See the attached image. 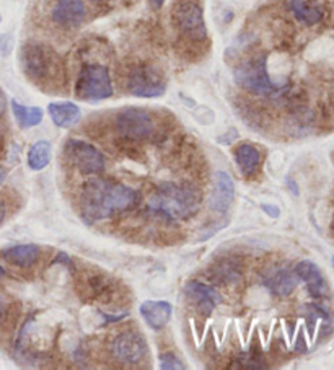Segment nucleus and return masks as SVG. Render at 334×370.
<instances>
[{
    "label": "nucleus",
    "instance_id": "f257e3e1",
    "mask_svg": "<svg viewBox=\"0 0 334 370\" xmlns=\"http://www.w3.org/2000/svg\"><path fill=\"white\" fill-rule=\"evenodd\" d=\"M139 201V193L131 186L109 180L85 183L80 194V214L86 223H95L127 211Z\"/></svg>",
    "mask_w": 334,
    "mask_h": 370
},
{
    "label": "nucleus",
    "instance_id": "f03ea898",
    "mask_svg": "<svg viewBox=\"0 0 334 370\" xmlns=\"http://www.w3.org/2000/svg\"><path fill=\"white\" fill-rule=\"evenodd\" d=\"M201 199L199 189L191 183H163L150 196L147 207L170 221H183L198 212Z\"/></svg>",
    "mask_w": 334,
    "mask_h": 370
},
{
    "label": "nucleus",
    "instance_id": "7ed1b4c3",
    "mask_svg": "<svg viewBox=\"0 0 334 370\" xmlns=\"http://www.w3.org/2000/svg\"><path fill=\"white\" fill-rule=\"evenodd\" d=\"M21 68L30 80L38 85L54 84L62 74V62L49 46L30 41L21 46Z\"/></svg>",
    "mask_w": 334,
    "mask_h": 370
},
{
    "label": "nucleus",
    "instance_id": "20e7f679",
    "mask_svg": "<svg viewBox=\"0 0 334 370\" xmlns=\"http://www.w3.org/2000/svg\"><path fill=\"white\" fill-rule=\"evenodd\" d=\"M236 85L254 97H277L284 91V84H276L268 71L266 54H256L241 61L233 71Z\"/></svg>",
    "mask_w": 334,
    "mask_h": 370
},
{
    "label": "nucleus",
    "instance_id": "39448f33",
    "mask_svg": "<svg viewBox=\"0 0 334 370\" xmlns=\"http://www.w3.org/2000/svg\"><path fill=\"white\" fill-rule=\"evenodd\" d=\"M113 95L111 75L106 66L85 64L75 84V97L84 102H102Z\"/></svg>",
    "mask_w": 334,
    "mask_h": 370
},
{
    "label": "nucleus",
    "instance_id": "423d86ee",
    "mask_svg": "<svg viewBox=\"0 0 334 370\" xmlns=\"http://www.w3.org/2000/svg\"><path fill=\"white\" fill-rule=\"evenodd\" d=\"M114 127H116L122 139L132 140V142L150 140L155 136V131H157V124H155V120L150 111L137 107L121 109L114 116Z\"/></svg>",
    "mask_w": 334,
    "mask_h": 370
},
{
    "label": "nucleus",
    "instance_id": "0eeeda50",
    "mask_svg": "<svg viewBox=\"0 0 334 370\" xmlns=\"http://www.w3.org/2000/svg\"><path fill=\"white\" fill-rule=\"evenodd\" d=\"M127 91L137 98H158L167 91V80L160 68L142 64L127 77Z\"/></svg>",
    "mask_w": 334,
    "mask_h": 370
},
{
    "label": "nucleus",
    "instance_id": "6e6552de",
    "mask_svg": "<svg viewBox=\"0 0 334 370\" xmlns=\"http://www.w3.org/2000/svg\"><path fill=\"white\" fill-rule=\"evenodd\" d=\"M173 20L176 28L191 41L207 39V26H205L204 12L198 2L194 0H185L180 2L173 10Z\"/></svg>",
    "mask_w": 334,
    "mask_h": 370
},
{
    "label": "nucleus",
    "instance_id": "1a4fd4ad",
    "mask_svg": "<svg viewBox=\"0 0 334 370\" xmlns=\"http://www.w3.org/2000/svg\"><path fill=\"white\" fill-rule=\"evenodd\" d=\"M66 155L72 165L85 175H97L104 170V157L93 144L80 139H71L66 144Z\"/></svg>",
    "mask_w": 334,
    "mask_h": 370
},
{
    "label": "nucleus",
    "instance_id": "9d476101",
    "mask_svg": "<svg viewBox=\"0 0 334 370\" xmlns=\"http://www.w3.org/2000/svg\"><path fill=\"white\" fill-rule=\"evenodd\" d=\"M149 346L142 333L129 330L114 337L111 353L122 364H139L147 355Z\"/></svg>",
    "mask_w": 334,
    "mask_h": 370
},
{
    "label": "nucleus",
    "instance_id": "9b49d317",
    "mask_svg": "<svg viewBox=\"0 0 334 370\" xmlns=\"http://www.w3.org/2000/svg\"><path fill=\"white\" fill-rule=\"evenodd\" d=\"M53 21L61 28H79L86 18L84 0H57L51 10Z\"/></svg>",
    "mask_w": 334,
    "mask_h": 370
},
{
    "label": "nucleus",
    "instance_id": "f8f14e48",
    "mask_svg": "<svg viewBox=\"0 0 334 370\" xmlns=\"http://www.w3.org/2000/svg\"><path fill=\"white\" fill-rule=\"evenodd\" d=\"M185 294L187 300L194 304L198 312L205 315V317H209L216 310L217 305L222 304V295L212 286L203 284L199 281H191L185 287Z\"/></svg>",
    "mask_w": 334,
    "mask_h": 370
},
{
    "label": "nucleus",
    "instance_id": "ddd939ff",
    "mask_svg": "<svg viewBox=\"0 0 334 370\" xmlns=\"http://www.w3.org/2000/svg\"><path fill=\"white\" fill-rule=\"evenodd\" d=\"M294 271L297 276H299V279L305 282L306 289H308V294L312 295L313 299H326L329 295L328 282L324 279L322 269H319L313 261L304 259V261L297 264Z\"/></svg>",
    "mask_w": 334,
    "mask_h": 370
},
{
    "label": "nucleus",
    "instance_id": "4468645a",
    "mask_svg": "<svg viewBox=\"0 0 334 370\" xmlns=\"http://www.w3.org/2000/svg\"><path fill=\"white\" fill-rule=\"evenodd\" d=\"M235 199V185L225 172H217L214 180V189L210 194V209L219 214H225Z\"/></svg>",
    "mask_w": 334,
    "mask_h": 370
},
{
    "label": "nucleus",
    "instance_id": "2eb2a0df",
    "mask_svg": "<svg viewBox=\"0 0 334 370\" xmlns=\"http://www.w3.org/2000/svg\"><path fill=\"white\" fill-rule=\"evenodd\" d=\"M140 315L144 322L152 328V330H162L170 322L173 307L171 304L162 302V300H147L140 305Z\"/></svg>",
    "mask_w": 334,
    "mask_h": 370
},
{
    "label": "nucleus",
    "instance_id": "dca6fc26",
    "mask_svg": "<svg viewBox=\"0 0 334 370\" xmlns=\"http://www.w3.org/2000/svg\"><path fill=\"white\" fill-rule=\"evenodd\" d=\"M290 12L300 23L315 26L323 20L324 8L319 0H289Z\"/></svg>",
    "mask_w": 334,
    "mask_h": 370
},
{
    "label": "nucleus",
    "instance_id": "f3484780",
    "mask_svg": "<svg viewBox=\"0 0 334 370\" xmlns=\"http://www.w3.org/2000/svg\"><path fill=\"white\" fill-rule=\"evenodd\" d=\"M48 113L54 124L62 129H71L82 120V109L72 102L49 103Z\"/></svg>",
    "mask_w": 334,
    "mask_h": 370
},
{
    "label": "nucleus",
    "instance_id": "a211bd4d",
    "mask_svg": "<svg viewBox=\"0 0 334 370\" xmlns=\"http://www.w3.org/2000/svg\"><path fill=\"white\" fill-rule=\"evenodd\" d=\"M264 282H266V286L269 287V290H271L272 294H276L279 297H286L295 290V287L299 286L300 279L295 274V271H290V269L287 268H279L274 269Z\"/></svg>",
    "mask_w": 334,
    "mask_h": 370
},
{
    "label": "nucleus",
    "instance_id": "6ab92c4d",
    "mask_svg": "<svg viewBox=\"0 0 334 370\" xmlns=\"http://www.w3.org/2000/svg\"><path fill=\"white\" fill-rule=\"evenodd\" d=\"M39 246L36 245H17L12 246V248L3 250V257H6L7 261H10L12 264L20 268H30L31 264H35L39 258Z\"/></svg>",
    "mask_w": 334,
    "mask_h": 370
},
{
    "label": "nucleus",
    "instance_id": "aec40b11",
    "mask_svg": "<svg viewBox=\"0 0 334 370\" xmlns=\"http://www.w3.org/2000/svg\"><path fill=\"white\" fill-rule=\"evenodd\" d=\"M241 276V266L235 258H227L221 259L214 264L210 269V277L214 282H221V284L227 286L235 282L238 277Z\"/></svg>",
    "mask_w": 334,
    "mask_h": 370
},
{
    "label": "nucleus",
    "instance_id": "412c9836",
    "mask_svg": "<svg viewBox=\"0 0 334 370\" xmlns=\"http://www.w3.org/2000/svg\"><path fill=\"white\" fill-rule=\"evenodd\" d=\"M235 160L240 167V170L243 172V175L250 176L258 170L261 163V154L259 150L251 144H240L235 149Z\"/></svg>",
    "mask_w": 334,
    "mask_h": 370
},
{
    "label": "nucleus",
    "instance_id": "4be33fe9",
    "mask_svg": "<svg viewBox=\"0 0 334 370\" xmlns=\"http://www.w3.org/2000/svg\"><path fill=\"white\" fill-rule=\"evenodd\" d=\"M10 107L18 126L23 127V129L41 124V121H43L44 118V111L38 107H25V104L18 103L17 100H12Z\"/></svg>",
    "mask_w": 334,
    "mask_h": 370
},
{
    "label": "nucleus",
    "instance_id": "5701e85b",
    "mask_svg": "<svg viewBox=\"0 0 334 370\" xmlns=\"http://www.w3.org/2000/svg\"><path fill=\"white\" fill-rule=\"evenodd\" d=\"M53 157V145L48 140H38L28 150V165L31 170L39 172L49 165Z\"/></svg>",
    "mask_w": 334,
    "mask_h": 370
},
{
    "label": "nucleus",
    "instance_id": "b1692460",
    "mask_svg": "<svg viewBox=\"0 0 334 370\" xmlns=\"http://www.w3.org/2000/svg\"><path fill=\"white\" fill-rule=\"evenodd\" d=\"M160 367L163 370H180L185 369V364L181 362V359L178 355L171 354V353H163L160 354Z\"/></svg>",
    "mask_w": 334,
    "mask_h": 370
},
{
    "label": "nucleus",
    "instance_id": "393cba45",
    "mask_svg": "<svg viewBox=\"0 0 334 370\" xmlns=\"http://www.w3.org/2000/svg\"><path fill=\"white\" fill-rule=\"evenodd\" d=\"M261 209H263L264 212L268 214L271 219H277L281 216V211H279L277 205H272V204H261Z\"/></svg>",
    "mask_w": 334,
    "mask_h": 370
},
{
    "label": "nucleus",
    "instance_id": "a878e982",
    "mask_svg": "<svg viewBox=\"0 0 334 370\" xmlns=\"http://www.w3.org/2000/svg\"><path fill=\"white\" fill-rule=\"evenodd\" d=\"M10 39H8L7 35H0V56H6L10 51Z\"/></svg>",
    "mask_w": 334,
    "mask_h": 370
},
{
    "label": "nucleus",
    "instance_id": "bb28decb",
    "mask_svg": "<svg viewBox=\"0 0 334 370\" xmlns=\"http://www.w3.org/2000/svg\"><path fill=\"white\" fill-rule=\"evenodd\" d=\"M7 313H8V302H7L6 297L0 294V325L6 322Z\"/></svg>",
    "mask_w": 334,
    "mask_h": 370
},
{
    "label": "nucleus",
    "instance_id": "cd10ccee",
    "mask_svg": "<svg viewBox=\"0 0 334 370\" xmlns=\"http://www.w3.org/2000/svg\"><path fill=\"white\" fill-rule=\"evenodd\" d=\"M7 111V97L2 90H0V118Z\"/></svg>",
    "mask_w": 334,
    "mask_h": 370
},
{
    "label": "nucleus",
    "instance_id": "c85d7f7f",
    "mask_svg": "<svg viewBox=\"0 0 334 370\" xmlns=\"http://www.w3.org/2000/svg\"><path fill=\"white\" fill-rule=\"evenodd\" d=\"M6 216H7V205H6V203H3V201H0V223L3 222Z\"/></svg>",
    "mask_w": 334,
    "mask_h": 370
},
{
    "label": "nucleus",
    "instance_id": "c756f323",
    "mask_svg": "<svg viewBox=\"0 0 334 370\" xmlns=\"http://www.w3.org/2000/svg\"><path fill=\"white\" fill-rule=\"evenodd\" d=\"M287 185H289V188L292 189V194H299V186H297L295 185V181L294 180H290V178H289V181H287Z\"/></svg>",
    "mask_w": 334,
    "mask_h": 370
},
{
    "label": "nucleus",
    "instance_id": "7c9ffc66",
    "mask_svg": "<svg viewBox=\"0 0 334 370\" xmlns=\"http://www.w3.org/2000/svg\"><path fill=\"white\" fill-rule=\"evenodd\" d=\"M149 2L152 3V6H154L155 8H160V7H162L163 3H165V0H149Z\"/></svg>",
    "mask_w": 334,
    "mask_h": 370
},
{
    "label": "nucleus",
    "instance_id": "2f4dec72",
    "mask_svg": "<svg viewBox=\"0 0 334 370\" xmlns=\"http://www.w3.org/2000/svg\"><path fill=\"white\" fill-rule=\"evenodd\" d=\"M6 176H7L6 168H2V167H0V185H2L3 180H6Z\"/></svg>",
    "mask_w": 334,
    "mask_h": 370
},
{
    "label": "nucleus",
    "instance_id": "473e14b6",
    "mask_svg": "<svg viewBox=\"0 0 334 370\" xmlns=\"http://www.w3.org/2000/svg\"><path fill=\"white\" fill-rule=\"evenodd\" d=\"M3 276H6V271H3V268L0 266V277H3Z\"/></svg>",
    "mask_w": 334,
    "mask_h": 370
},
{
    "label": "nucleus",
    "instance_id": "72a5a7b5",
    "mask_svg": "<svg viewBox=\"0 0 334 370\" xmlns=\"http://www.w3.org/2000/svg\"><path fill=\"white\" fill-rule=\"evenodd\" d=\"M91 2H104V0H91Z\"/></svg>",
    "mask_w": 334,
    "mask_h": 370
},
{
    "label": "nucleus",
    "instance_id": "f704fd0d",
    "mask_svg": "<svg viewBox=\"0 0 334 370\" xmlns=\"http://www.w3.org/2000/svg\"><path fill=\"white\" fill-rule=\"evenodd\" d=\"M331 264H333V268H334V255H333V258H331Z\"/></svg>",
    "mask_w": 334,
    "mask_h": 370
},
{
    "label": "nucleus",
    "instance_id": "c9c22d12",
    "mask_svg": "<svg viewBox=\"0 0 334 370\" xmlns=\"http://www.w3.org/2000/svg\"><path fill=\"white\" fill-rule=\"evenodd\" d=\"M0 21H2V17H0Z\"/></svg>",
    "mask_w": 334,
    "mask_h": 370
}]
</instances>
